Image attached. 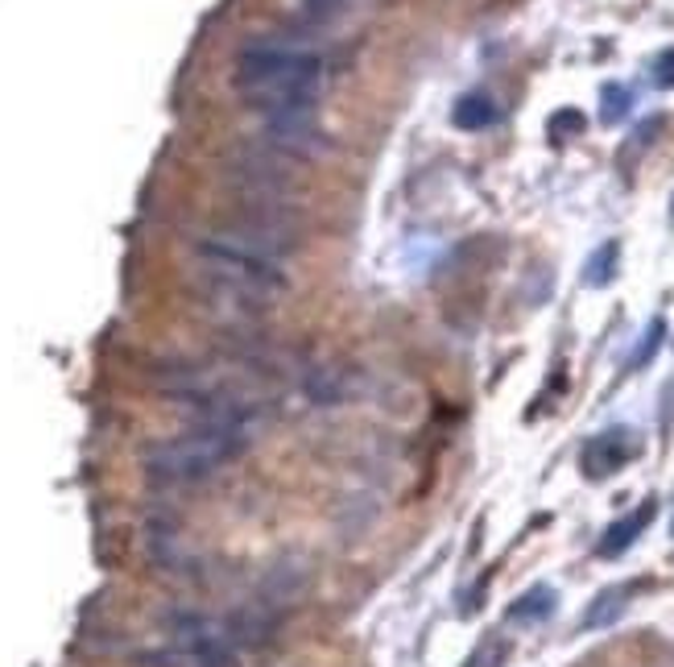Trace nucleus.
<instances>
[{"mask_svg": "<svg viewBox=\"0 0 674 667\" xmlns=\"http://www.w3.org/2000/svg\"><path fill=\"white\" fill-rule=\"evenodd\" d=\"M629 597H634V584H613V589L596 593V602L579 618V630H604V626H613L629 609Z\"/></svg>", "mask_w": 674, "mask_h": 667, "instance_id": "7", "label": "nucleus"}, {"mask_svg": "<svg viewBox=\"0 0 674 667\" xmlns=\"http://www.w3.org/2000/svg\"><path fill=\"white\" fill-rule=\"evenodd\" d=\"M195 257L204 266L211 294L216 299H236L241 307H269L273 294H282L290 287L282 257L236 241L232 232H216L204 237L195 245Z\"/></svg>", "mask_w": 674, "mask_h": 667, "instance_id": "4", "label": "nucleus"}, {"mask_svg": "<svg viewBox=\"0 0 674 667\" xmlns=\"http://www.w3.org/2000/svg\"><path fill=\"white\" fill-rule=\"evenodd\" d=\"M654 514H658V501L654 498H646L637 510H629L625 519H616L609 531H604V539L596 543V551L604 556V560H616V556H625L629 547H634L637 539H641V531L654 522Z\"/></svg>", "mask_w": 674, "mask_h": 667, "instance_id": "6", "label": "nucleus"}, {"mask_svg": "<svg viewBox=\"0 0 674 667\" xmlns=\"http://www.w3.org/2000/svg\"><path fill=\"white\" fill-rule=\"evenodd\" d=\"M584 129H588V121H584V112H575V108L554 112L551 117V137H575V133H584Z\"/></svg>", "mask_w": 674, "mask_h": 667, "instance_id": "13", "label": "nucleus"}, {"mask_svg": "<svg viewBox=\"0 0 674 667\" xmlns=\"http://www.w3.org/2000/svg\"><path fill=\"white\" fill-rule=\"evenodd\" d=\"M637 452H641V439H637L634 427H609V432H600V436H592L584 444L579 469L592 481H604L613 477V473H621Z\"/></svg>", "mask_w": 674, "mask_h": 667, "instance_id": "5", "label": "nucleus"}, {"mask_svg": "<svg viewBox=\"0 0 674 667\" xmlns=\"http://www.w3.org/2000/svg\"><path fill=\"white\" fill-rule=\"evenodd\" d=\"M236 84H241L248 105L261 108L266 117L315 112L323 84H328V66L315 50H303V46L257 43L241 50Z\"/></svg>", "mask_w": 674, "mask_h": 667, "instance_id": "1", "label": "nucleus"}, {"mask_svg": "<svg viewBox=\"0 0 674 667\" xmlns=\"http://www.w3.org/2000/svg\"><path fill=\"white\" fill-rule=\"evenodd\" d=\"M451 121L459 129H468V133L489 129L492 121H497V105H492L489 96H464V100L455 105V112H451Z\"/></svg>", "mask_w": 674, "mask_h": 667, "instance_id": "9", "label": "nucleus"}, {"mask_svg": "<svg viewBox=\"0 0 674 667\" xmlns=\"http://www.w3.org/2000/svg\"><path fill=\"white\" fill-rule=\"evenodd\" d=\"M166 643L137 655L142 667H236L248 651L241 614H199L179 609L166 618Z\"/></svg>", "mask_w": 674, "mask_h": 667, "instance_id": "2", "label": "nucleus"}, {"mask_svg": "<svg viewBox=\"0 0 674 667\" xmlns=\"http://www.w3.org/2000/svg\"><path fill=\"white\" fill-rule=\"evenodd\" d=\"M554 605H559V593H554L551 584H534V589H526V593L510 605V622H517V626L547 622L554 614Z\"/></svg>", "mask_w": 674, "mask_h": 667, "instance_id": "8", "label": "nucleus"}, {"mask_svg": "<svg viewBox=\"0 0 674 667\" xmlns=\"http://www.w3.org/2000/svg\"><path fill=\"white\" fill-rule=\"evenodd\" d=\"M303 4H307L310 13H319V17H328V13H335V9L344 4V0H303Z\"/></svg>", "mask_w": 674, "mask_h": 667, "instance_id": "16", "label": "nucleus"}, {"mask_svg": "<svg viewBox=\"0 0 674 667\" xmlns=\"http://www.w3.org/2000/svg\"><path fill=\"white\" fill-rule=\"evenodd\" d=\"M616 257H621V245H616V241H604V245L588 257L584 282H588V287H609L616 278Z\"/></svg>", "mask_w": 674, "mask_h": 667, "instance_id": "10", "label": "nucleus"}, {"mask_svg": "<svg viewBox=\"0 0 674 667\" xmlns=\"http://www.w3.org/2000/svg\"><path fill=\"white\" fill-rule=\"evenodd\" d=\"M654 80H658V87H674V50H666V54L658 59Z\"/></svg>", "mask_w": 674, "mask_h": 667, "instance_id": "15", "label": "nucleus"}, {"mask_svg": "<svg viewBox=\"0 0 674 667\" xmlns=\"http://www.w3.org/2000/svg\"><path fill=\"white\" fill-rule=\"evenodd\" d=\"M629 100H634V96H629L625 87H616V84L604 87V121H609V125L621 121V117L629 112Z\"/></svg>", "mask_w": 674, "mask_h": 667, "instance_id": "12", "label": "nucleus"}, {"mask_svg": "<svg viewBox=\"0 0 674 667\" xmlns=\"http://www.w3.org/2000/svg\"><path fill=\"white\" fill-rule=\"evenodd\" d=\"M505 659H510V643L505 639H489L485 646L471 651V659L464 667H501Z\"/></svg>", "mask_w": 674, "mask_h": 667, "instance_id": "11", "label": "nucleus"}, {"mask_svg": "<svg viewBox=\"0 0 674 667\" xmlns=\"http://www.w3.org/2000/svg\"><path fill=\"white\" fill-rule=\"evenodd\" d=\"M253 436L257 432L241 427V423L199 419L183 436L145 448V473L158 485H195V481L216 477L224 464H232L253 444Z\"/></svg>", "mask_w": 674, "mask_h": 667, "instance_id": "3", "label": "nucleus"}, {"mask_svg": "<svg viewBox=\"0 0 674 667\" xmlns=\"http://www.w3.org/2000/svg\"><path fill=\"white\" fill-rule=\"evenodd\" d=\"M662 336H666V324H662V319H654V324H650V332H646V340H641V349L634 353V369H641V365L654 356V349L662 344Z\"/></svg>", "mask_w": 674, "mask_h": 667, "instance_id": "14", "label": "nucleus"}]
</instances>
